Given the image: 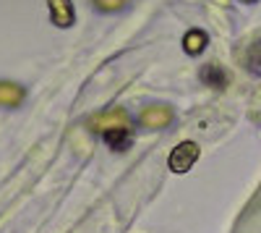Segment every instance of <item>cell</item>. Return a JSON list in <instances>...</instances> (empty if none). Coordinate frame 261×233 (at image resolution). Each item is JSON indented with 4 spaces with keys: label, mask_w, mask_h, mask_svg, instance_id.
Instances as JSON below:
<instances>
[{
    "label": "cell",
    "mask_w": 261,
    "mask_h": 233,
    "mask_svg": "<svg viewBox=\"0 0 261 233\" xmlns=\"http://www.w3.org/2000/svg\"><path fill=\"white\" fill-rule=\"evenodd\" d=\"M105 134V142L113 147V150H125L130 144V134H128V126H120V129H107L102 131Z\"/></svg>",
    "instance_id": "obj_7"
},
{
    "label": "cell",
    "mask_w": 261,
    "mask_h": 233,
    "mask_svg": "<svg viewBox=\"0 0 261 233\" xmlns=\"http://www.w3.org/2000/svg\"><path fill=\"white\" fill-rule=\"evenodd\" d=\"M248 66H251V71L261 74V39L253 42V48L248 50Z\"/></svg>",
    "instance_id": "obj_9"
},
{
    "label": "cell",
    "mask_w": 261,
    "mask_h": 233,
    "mask_svg": "<svg viewBox=\"0 0 261 233\" xmlns=\"http://www.w3.org/2000/svg\"><path fill=\"white\" fill-rule=\"evenodd\" d=\"M199 155H201V150H199L196 142H180L175 150L170 152L167 165H170L172 173H188L191 168L196 165V160H199Z\"/></svg>",
    "instance_id": "obj_1"
},
{
    "label": "cell",
    "mask_w": 261,
    "mask_h": 233,
    "mask_svg": "<svg viewBox=\"0 0 261 233\" xmlns=\"http://www.w3.org/2000/svg\"><path fill=\"white\" fill-rule=\"evenodd\" d=\"M243 3H256V0H243Z\"/></svg>",
    "instance_id": "obj_11"
},
{
    "label": "cell",
    "mask_w": 261,
    "mask_h": 233,
    "mask_svg": "<svg viewBox=\"0 0 261 233\" xmlns=\"http://www.w3.org/2000/svg\"><path fill=\"white\" fill-rule=\"evenodd\" d=\"M47 8H50V18L55 27H71L73 24V6L71 0H47Z\"/></svg>",
    "instance_id": "obj_3"
},
{
    "label": "cell",
    "mask_w": 261,
    "mask_h": 233,
    "mask_svg": "<svg viewBox=\"0 0 261 233\" xmlns=\"http://www.w3.org/2000/svg\"><path fill=\"white\" fill-rule=\"evenodd\" d=\"M125 6V0H94V8L105 11V13H115Z\"/></svg>",
    "instance_id": "obj_10"
},
{
    "label": "cell",
    "mask_w": 261,
    "mask_h": 233,
    "mask_svg": "<svg viewBox=\"0 0 261 233\" xmlns=\"http://www.w3.org/2000/svg\"><path fill=\"white\" fill-rule=\"evenodd\" d=\"M201 79H204L206 84H212V87H217V89H222L225 84H227V74H225V68H220L217 63H212V66H206V68L201 71Z\"/></svg>",
    "instance_id": "obj_8"
},
{
    "label": "cell",
    "mask_w": 261,
    "mask_h": 233,
    "mask_svg": "<svg viewBox=\"0 0 261 233\" xmlns=\"http://www.w3.org/2000/svg\"><path fill=\"white\" fill-rule=\"evenodd\" d=\"M97 131H107V129H120V126H128V113L125 110H110L99 118L92 121Z\"/></svg>",
    "instance_id": "obj_4"
},
{
    "label": "cell",
    "mask_w": 261,
    "mask_h": 233,
    "mask_svg": "<svg viewBox=\"0 0 261 233\" xmlns=\"http://www.w3.org/2000/svg\"><path fill=\"white\" fill-rule=\"evenodd\" d=\"M206 34L201 32V29H191L186 37H183V50L188 53V55H199V53H204V48H206Z\"/></svg>",
    "instance_id": "obj_6"
},
{
    "label": "cell",
    "mask_w": 261,
    "mask_h": 233,
    "mask_svg": "<svg viewBox=\"0 0 261 233\" xmlns=\"http://www.w3.org/2000/svg\"><path fill=\"white\" fill-rule=\"evenodd\" d=\"M21 100H24V89H21L18 84L0 81V105H6V108H16Z\"/></svg>",
    "instance_id": "obj_5"
},
{
    "label": "cell",
    "mask_w": 261,
    "mask_h": 233,
    "mask_svg": "<svg viewBox=\"0 0 261 233\" xmlns=\"http://www.w3.org/2000/svg\"><path fill=\"white\" fill-rule=\"evenodd\" d=\"M170 121H172V110L167 105H149L139 115V123L146 126V129H160V126H167Z\"/></svg>",
    "instance_id": "obj_2"
}]
</instances>
